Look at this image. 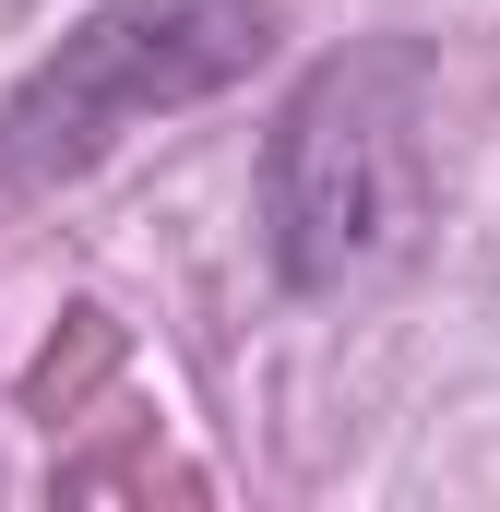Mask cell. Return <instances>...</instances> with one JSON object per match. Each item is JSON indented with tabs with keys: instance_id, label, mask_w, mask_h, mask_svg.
<instances>
[{
	"instance_id": "1",
	"label": "cell",
	"mask_w": 500,
	"mask_h": 512,
	"mask_svg": "<svg viewBox=\"0 0 500 512\" xmlns=\"http://www.w3.org/2000/svg\"><path fill=\"white\" fill-rule=\"evenodd\" d=\"M429 84L417 48H346L322 60L262 155V215L286 286H358L417 239V191H429Z\"/></svg>"
},
{
	"instance_id": "2",
	"label": "cell",
	"mask_w": 500,
	"mask_h": 512,
	"mask_svg": "<svg viewBox=\"0 0 500 512\" xmlns=\"http://www.w3.org/2000/svg\"><path fill=\"white\" fill-rule=\"evenodd\" d=\"M262 36H274L262 0H108L0 108V191H48V179L96 167L120 131H143L155 108H191V96L239 84L262 60Z\"/></svg>"
}]
</instances>
